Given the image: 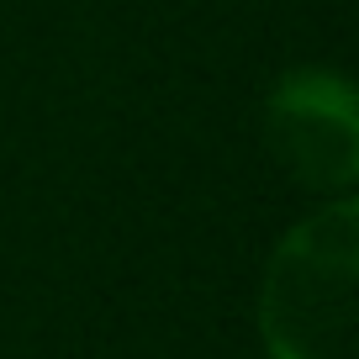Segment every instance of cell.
Returning a JSON list of instances; mask_svg holds the SVG:
<instances>
[{"label":"cell","instance_id":"1","mask_svg":"<svg viewBox=\"0 0 359 359\" xmlns=\"http://www.w3.org/2000/svg\"><path fill=\"white\" fill-rule=\"evenodd\" d=\"M359 206L338 196L269 254L259 333L269 359H359Z\"/></svg>","mask_w":359,"mask_h":359},{"label":"cell","instance_id":"2","mask_svg":"<svg viewBox=\"0 0 359 359\" xmlns=\"http://www.w3.org/2000/svg\"><path fill=\"white\" fill-rule=\"evenodd\" d=\"M269 154L302 185L348 196L359 175V106L344 74L333 69H291L269 90L264 111Z\"/></svg>","mask_w":359,"mask_h":359}]
</instances>
